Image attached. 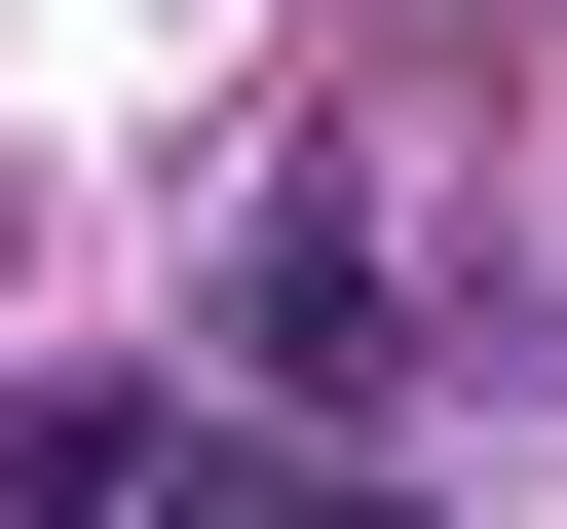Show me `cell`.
<instances>
[{"instance_id":"obj_1","label":"cell","mask_w":567,"mask_h":529,"mask_svg":"<svg viewBox=\"0 0 567 529\" xmlns=\"http://www.w3.org/2000/svg\"><path fill=\"white\" fill-rule=\"evenodd\" d=\"M0 529H265V454H227V416H152V378H76L39 454H0Z\"/></svg>"},{"instance_id":"obj_2","label":"cell","mask_w":567,"mask_h":529,"mask_svg":"<svg viewBox=\"0 0 567 529\" xmlns=\"http://www.w3.org/2000/svg\"><path fill=\"white\" fill-rule=\"evenodd\" d=\"M265 529H416V491H265Z\"/></svg>"}]
</instances>
